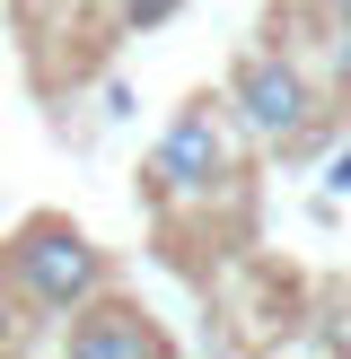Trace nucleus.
<instances>
[{"label": "nucleus", "instance_id": "obj_1", "mask_svg": "<svg viewBox=\"0 0 351 359\" xmlns=\"http://www.w3.org/2000/svg\"><path fill=\"white\" fill-rule=\"evenodd\" d=\"M237 132H255L263 149L281 158H307L316 149V123H325V88L298 70V53L281 44H255L237 53V70H228V105H220Z\"/></svg>", "mask_w": 351, "mask_h": 359}, {"label": "nucleus", "instance_id": "obj_4", "mask_svg": "<svg viewBox=\"0 0 351 359\" xmlns=\"http://www.w3.org/2000/svg\"><path fill=\"white\" fill-rule=\"evenodd\" d=\"M62 359H167V351H158V325H150L140 307H123V298H97V307H79V316H70Z\"/></svg>", "mask_w": 351, "mask_h": 359}, {"label": "nucleus", "instance_id": "obj_2", "mask_svg": "<svg viewBox=\"0 0 351 359\" xmlns=\"http://www.w3.org/2000/svg\"><path fill=\"white\" fill-rule=\"evenodd\" d=\"M0 272H9V290H18V298H35V307L62 316V325L114 290L105 255H97V245H88L70 219H27V228L9 237V255H0Z\"/></svg>", "mask_w": 351, "mask_h": 359}, {"label": "nucleus", "instance_id": "obj_7", "mask_svg": "<svg viewBox=\"0 0 351 359\" xmlns=\"http://www.w3.org/2000/svg\"><path fill=\"white\" fill-rule=\"evenodd\" d=\"M316 18H325V35H351V0H316Z\"/></svg>", "mask_w": 351, "mask_h": 359}, {"label": "nucleus", "instance_id": "obj_5", "mask_svg": "<svg viewBox=\"0 0 351 359\" xmlns=\"http://www.w3.org/2000/svg\"><path fill=\"white\" fill-rule=\"evenodd\" d=\"M176 9H185V0H114V18H123V27H167Z\"/></svg>", "mask_w": 351, "mask_h": 359}, {"label": "nucleus", "instance_id": "obj_8", "mask_svg": "<svg viewBox=\"0 0 351 359\" xmlns=\"http://www.w3.org/2000/svg\"><path fill=\"white\" fill-rule=\"evenodd\" d=\"M325 193H351V149H343V158L325 167Z\"/></svg>", "mask_w": 351, "mask_h": 359}, {"label": "nucleus", "instance_id": "obj_6", "mask_svg": "<svg viewBox=\"0 0 351 359\" xmlns=\"http://www.w3.org/2000/svg\"><path fill=\"white\" fill-rule=\"evenodd\" d=\"M325 88L351 105V35H333V44H325Z\"/></svg>", "mask_w": 351, "mask_h": 359}, {"label": "nucleus", "instance_id": "obj_3", "mask_svg": "<svg viewBox=\"0 0 351 359\" xmlns=\"http://www.w3.org/2000/svg\"><path fill=\"white\" fill-rule=\"evenodd\" d=\"M228 175H237L228 114L211 97H193L185 114L158 132V149H150V193L158 202H211V193H228Z\"/></svg>", "mask_w": 351, "mask_h": 359}]
</instances>
